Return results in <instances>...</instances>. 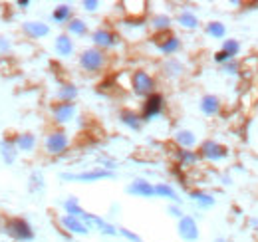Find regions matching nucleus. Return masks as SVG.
I'll use <instances>...</instances> for the list:
<instances>
[{"mask_svg": "<svg viewBox=\"0 0 258 242\" xmlns=\"http://www.w3.org/2000/svg\"><path fill=\"white\" fill-rule=\"evenodd\" d=\"M197 151H199L203 161L213 163V165H221V163H225V161L230 159V149L226 145H223L221 141H217V139H205V141H201L199 147H197Z\"/></svg>", "mask_w": 258, "mask_h": 242, "instance_id": "1", "label": "nucleus"}, {"mask_svg": "<svg viewBox=\"0 0 258 242\" xmlns=\"http://www.w3.org/2000/svg\"><path fill=\"white\" fill-rule=\"evenodd\" d=\"M80 68L84 70V72H88V74H97V72H101L103 68H105V64H107V56H105V52L103 50H99V48H86L82 54H80Z\"/></svg>", "mask_w": 258, "mask_h": 242, "instance_id": "2", "label": "nucleus"}, {"mask_svg": "<svg viewBox=\"0 0 258 242\" xmlns=\"http://www.w3.org/2000/svg\"><path fill=\"white\" fill-rule=\"evenodd\" d=\"M131 90L139 97H149L155 93V78L145 70H135L131 74Z\"/></svg>", "mask_w": 258, "mask_h": 242, "instance_id": "3", "label": "nucleus"}, {"mask_svg": "<svg viewBox=\"0 0 258 242\" xmlns=\"http://www.w3.org/2000/svg\"><path fill=\"white\" fill-rule=\"evenodd\" d=\"M165 109V97L161 93H151L149 97H145L143 105H141V117L143 121H153L155 117H159Z\"/></svg>", "mask_w": 258, "mask_h": 242, "instance_id": "4", "label": "nucleus"}, {"mask_svg": "<svg viewBox=\"0 0 258 242\" xmlns=\"http://www.w3.org/2000/svg\"><path fill=\"white\" fill-rule=\"evenodd\" d=\"M177 230H179V236L185 242H197L201 236V230H199V222L197 218L191 214H185L183 218H179L177 222Z\"/></svg>", "mask_w": 258, "mask_h": 242, "instance_id": "5", "label": "nucleus"}, {"mask_svg": "<svg viewBox=\"0 0 258 242\" xmlns=\"http://www.w3.org/2000/svg\"><path fill=\"white\" fill-rule=\"evenodd\" d=\"M68 147H70V137L64 131H52L44 141V149L50 155H62L68 151Z\"/></svg>", "mask_w": 258, "mask_h": 242, "instance_id": "6", "label": "nucleus"}, {"mask_svg": "<svg viewBox=\"0 0 258 242\" xmlns=\"http://www.w3.org/2000/svg\"><path fill=\"white\" fill-rule=\"evenodd\" d=\"M199 111L205 117H217L223 111V99L219 95H215V93H205L199 99Z\"/></svg>", "mask_w": 258, "mask_h": 242, "instance_id": "7", "label": "nucleus"}, {"mask_svg": "<svg viewBox=\"0 0 258 242\" xmlns=\"http://www.w3.org/2000/svg\"><path fill=\"white\" fill-rule=\"evenodd\" d=\"M155 44H157V50L161 52L163 56H167V58L175 56V54L181 50V46H183V44H181V38L175 36V34H171V32H167V34H157Z\"/></svg>", "mask_w": 258, "mask_h": 242, "instance_id": "8", "label": "nucleus"}, {"mask_svg": "<svg viewBox=\"0 0 258 242\" xmlns=\"http://www.w3.org/2000/svg\"><path fill=\"white\" fill-rule=\"evenodd\" d=\"M113 173L99 167V169H90V171H82V173H72L68 175L66 173L64 179L66 181H78V183H94V181H101V179H111Z\"/></svg>", "mask_w": 258, "mask_h": 242, "instance_id": "9", "label": "nucleus"}, {"mask_svg": "<svg viewBox=\"0 0 258 242\" xmlns=\"http://www.w3.org/2000/svg\"><path fill=\"white\" fill-rule=\"evenodd\" d=\"M92 42H94L96 48L105 52V50H111V48H115L119 44V36L113 30H109V28H97L92 34Z\"/></svg>", "mask_w": 258, "mask_h": 242, "instance_id": "10", "label": "nucleus"}, {"mask_svg": "<svg viewBox=\"0 0 258 242\" xmlns=\"http://www.w3.org/2000/svg\"><path fill=\"white\" fill-rule=\"evenodd\" d=\"M52 117L56 123L64 125L76 117V103H68V101H58L52 105Z\"/></svg>", "mask_w": 258, "mask_h": 242, "instance_id": "11", "label": "nucleus"}, {"mask_svg": "<svg viewBox=\"0 0 258 242\" xmlns=\"http://www.w3.org/2000/svg\"><path fill=\"white\" fill-rule=\"evenodd\" d=\"M177 24L183 28V30L187 32H195L201 28V18H199V14L195 12L193 8H183L181 12H179V16H177Z\"/></svg>", "mask_w": 258, "mask_h": 242, "instance_id": "12", "label": "nucleus"}, {"mask_svg": "<svg viewBox=\"0 0 258 242\" xmlns=\"http://www.w3.org/2000/svg\"><path fill=\"white\" fill-rule=\"evenodd\" d=\"M189 199L193 201L201 211H209V209H213V207L217 205L215 195L209 193V191H203V189H195V191H191V193H189Z\"/></svg>", "mask_w": 258, "mask_h": 242, "instance_id": "13", "label": "nucleus"}, {"mask_svg": "<svg viewBox=\"0 0 258 242\" xmlns=\"http://www.w3.org/2000/svg\"><path fill=\"white\" fill-rule=\"evenodd\" d=\"M173 141L177 143V149H197V135L191 129H177L173 135Z\"/></svg>", "mask_w": 258, "mask_h": 242, "instance_id": "14", "label": "nucleus"}, {"mask_svg": "<svg viewBox=\"0 0 258 242\" xmlns=\"http://www.w3.org/2000/svg\"><path fill=\"white\" fill-rule=\"evenodd\" d=\"M129 195H135V197H143V199H149V197H155V185L145 179H135L127 187Z\"/></svg>", "mask_w": 258, "mask_h": 242, "instance_id": "15", "label": "nucleus"}, {"mask_svg": "<svg viewBox=\"0 0 258 242\" xmlns=\"http://www.w3.org/2000/svg\"><path fill=\"white\" fill-rule=\"evenodd\" d=\"M8 230L18 238V240H32L34 232H32V226L22 220V218H14L10 224H8Z\"/></svg>", "mask_w": 258, "mask_h": 242, "instance_id": "16", "label": "nucleus"}, {"mask_svg": "<svg viewBox=\"0 0 258 242\" xmlns=\"http://www.w3.org/2000/svg\"><path fill=\"white\" fill-rule=\"evenodd\" d=\"M60 222H62V226H64L66 230L72 232V234H88V232H90V226H88L82 218H78V216L64 214V216L60 218Z\"/></svg>", "mask_w": 258, "mask_h": 242, "instance_id": "17", "label": "nucleus"}, {"mask_svg": "<svg viewBox=\"0 0 258 242\" xmlns=\"http://www.w3.org/2000/svg\"><path fill=\"white\" fill-rule=\"evenodd\" d=\"M205 34L211 38V40H226L228 38V28L223 20H209L205 26H203Z\"/></svg>", "mask_w": 258, "mask_h": 242, "instance_id": "18", "label": "nucleus"}, {"mask_svg": "<svg viewBox=\"0 0 258 242\" xmlns=\"http://www.w3.org/2000/svg\"><path fill=\"white\" fill-rule=\"evenodd\" d=\"M173 157H175L177 165L183 167V169L195 167V165L201 161V155H199L197 149H177V151L173 153Z\"/></svg>", "mask_w": 258, "mask_h": 242, "instance_id": "19", "label": "nucleus"}, {"mask_svg": "<svg viewBox=\"0 0 258 242\" xmlns=\"http://www.w3.org/2000/svg\"><path fill=\"white\" fill-rule=\"evenodd\" d=\"M74 40H72V36H68V34H60L58 38H56V42H54V50H56V54L60 56V58H70L72 54H74Z\"/></svg>", "mask_w": 258, "mask_h": 242, "instance_id": "20", "label": "nucleus"}, {"mask_svg": "<svg viewBox=\"0 0 258 242\" xmlns=\"http://www.w3.org/2000/svg\"><path fill=\"white\" fill-rule=\"evenodd\" d=\"M119 121H121L127 129H131V131H139L141 125H143L141 113H137V111H133V109H123V111H119Z\"/></svg>", "mask_w": 258, "mask_h": 242, "instance_id": "21", "label": "nucleus"}, {"mask_svg": "<svg viewBox=\"0 0 258 242\" xmlns=\"http://www.w3.org/2000/svg\"><path fill=\"white\" fill-rule=\"evenodd\" d=\"M221 50L225 52L230 60H238V56H240V52H242V44H240V40H238V38L228 36L226 40L221 42Z\"/></svg>", "mask_w": 258, "mask_h": 242, "instance_id": "22", "label": "nucleus"}, {"mask_svg": "<svg viewBox=\"0 0 258 242\" xmlns=\"http://www.w3.org/2000/svg\"><path fill=\"white\" fill-rule=\"evenodd\" d=\"M52 20L56 22V24H70L72 20H74V8L70 6V4H60V6H56L54 8V12H52Z\"/></svg>", "mask_w": 258, "mask_h": 242, "instance_id": "23", "label": "nucleus"}, {"mask_svg": "<svg viewBox=\"0 0 258 242\" xmlns=\"http://www.w3.org/2000/svg\"><path fill=\"white\" fill-rule=\"evenodd\" d=\"M149 26L157 32V34H167V32H171L173 20H171V16H167V14H155V16H151Z\"/></svg>", "mask_w": 258, "mask_h": 242, "instance_id": "24", "label": "nucleus"}, {"mask_svg": "<svg viewBox=\"0 0 258 242\" xmlns=\"http://www.w3.org/2000/svg\"><path fill=\"white\" fill-rule=\"evenodd\" d=\"M155 197H159V199H167V201H171V203H177V205H179V195H177V191L173 189V185H171V183H157V185H155Z\"/></svg>", "mask_w": 258, "mask_h": 242, "instance_id": "25", "label": "nucleus"}, {"mask_svg": "<svg viewBox=\"0 0 258 242\" xmlns=\"http://www.w3.org/2000/svg\"><path fill=\"white\" fill-rule=\"evenodd\" d=\"M24 32L30 38H46L50 34V26L44 22H26L24 24Z\"/></svg>", "mask_w": 258, "mask_h": 242, "instance_id": "26", "label": "nucleus"}, {"mask_svg": "<svg viewBox=\"0 0 258 242\" xmlns=\"http://www.w3.org/2000/svg\"><path fill=\"white\" fill-rule=\"evenodd\" d=\"M163 70H165V76L167 78H179L185 72V66L181 64V60H177V58H169V60L165 62Z\"/></svg>", "mask_w": 258, "mask_h": 242, "instance_id": "27", "label": "nucleus"}, {"mask_svg": "<svg viewBox=\"0 0 258 242\" xmlns=\"http://www.w3.org/2000/svg\"><path fill=\"white\" fill-rule=\"evenodd\" d=\"M64 209H66V214H70V216H78V218H84V216H86V211L80 207V203H78L76 197H70V199L66 201Z\"/></svg>", "mask_w": 258, "mask_h": 242, "instance_id": "28", "label": "nucleus"}, {"mask_svg": "<svg viewBox=\"0 0 258 242\" xmlns=\"http://www.w3.org/2000/svg\"><path fill=\"white\" fill-rule=\"evenodd\" d=\"M78 97V88L74 84H64L60 91H58V99L60 101H68V103H74V99Z\"/></svg>", "mask_w": 258, "mask_h": 242, "instance_id": "29", "label": "nucleus"}, {"mask_svg": "<svg viewBox=\"0 0 258 242\" xmlns=\"http://www.w3.org/2000/svg\"><path fill=\"white\" fill-rule=\"evenodd\" d=\"M66 28H68V36H86L88 34V24L80 18H74Z\"/></svg>", "mask_w": 258, "mask_h": 242, "instance_id": "30", "label": "nucleus"}, {"mask_svg": "<svg viewBox=\"0 0 258 242\" xmlns=\"http://www.w3.org/2000/svg\"><path fill=\"white\" fill-rule=\"evenodd\" d=\"M16 145H18L20 151H34V147H36V137H34L32 133H22V135L16 139Z\"/></svg>", "mask_w": 258, "mask_h": 242, "instance_id": "31", "label": "nucleus"}, {"mask_svg": "<svg viewBox=\"0 0 258 242\" xmlns=\"http://www.w3.org/2000/svg\"><path fill=\"white\" fill-rule=\"evenodd\" d=\"M221 70H223V74H225V76H232V78H236V76H240V74H242V62L230 60L228 64H225Z\"/></svg>", "mask_w": 258, "mask_h": 242, "instance_id": "32", "label": "nucleus"}, {"mask_svg": "<svg viewBox=\"0 0 258 242\" xmlns=\"http://www.w3.org/2000/svg\"><path fill=\"white\" fill-rule=\"evenodd\" d=\"M213 62H215L217 66H221V68H223L225 64H228V62H230V58L226 56V54L223 52V50H217V52L213 54Z\"/></svg>", "mask_w": 258, "mask_h": 242, "instance_id": "33", "label": "nucleus"}, {"mask_svg": "<svg viewBox=\"0 0 258 242\" xmlns=\"http://www.w3.org/2000/svg\"><path fill=\"white\" fill-rule=\"evenodd\" d=\"M167 212H169V214H171V216H173V218H177V220H179V218H183V216H185V214H183V211H181V207H179V205H177V203H173V205H171V207H169V209H167Z\"/></svg>", "mask_w": 258, "mask_h": 242, "instance_id": "34", "label": "nucleus"}, {"mask_svg": "<svg viewBox=\"0 0 258 242\" xmlns=\"http://www.w3.org/2000/svg\"><path fill=\"white\" fill-rule=\"evenodd\" d=\"M119 234H121V236H125V238H127V240H131V242H141V238H139L135 232L127 230V228H119Z\"/></svg>", "mask_w": 258, "mask_h": 242, "instance_id": "35", "label": "nucleus"}, {"mask_svg": "<svg viewBox=\"0 0 258 242\" xmlns=\"http://www.w3.org/2000/svg\"><path fill=\"white\" fill-rule=\"evenodd\" d=\"M82 6H84V10H88V12H96L97 8H99V2H97V0H86V2H82Z\"/></svg>", "mask_w": 258, "mask_h": 242, "instance_id": "36", "label": "nucleus"}, {"mask_svg": "<svg viewBox=\"0 0 258 242\" xmlns=\"http://www.w3.org/2000/svg\"><path fill=\"white\" fill-rule=\"evenodd\" d=\"M221 185H225V187H230V185H232V171L221 173Z\"/></svg>", "mask_w": 258, "mask_h": 242, "instance_id": "37", "label": "nucleus"}, {"mask_svg": "<svg viewBox=\"0 0 258 242\" xmlns=\"http://www.w3.org/2000/svg\"><path fill=\"white\" fill-rule=\"evenodd\" d=\"M248 228L258 232V216H250V218H248Z\"/></svg>", "mask_w": 258, "mask_h": 242, "instance_id": "38", "label": "nucleus"}, {"mask_svg": "<svg viewBox=\"0 0 258 242\" xmlns=\"http://www.w3.org/2000/svg\"><path fill=\"white\" fill-rule=\"evenodd\" d=\"M232 214H234V218H242V209L240 207H232Z\"/></svg>", "mask_w": 258, "mask_h": 242, "instance_id": "39", "label": "nucleus"}, {"mask_svg": "<svg viewBox=\"0 0 258 242\" xmlns=\"http://www.w3.org/2000/svg\"><path fill=\"white\" fill-rule=\"evenodd\" d=\"M213 242H230V240H228L226 236H217V238H215Z\"/></svg>", "mask_w": 258, "mask_h": 242, "instance_id": "40", "label": "nucleus"}, {"mask_svg": "<svg viewBox=\"0 0 258 242\" xmlns=\"http://www.w3.org/2000/svg\"><path fill=\"white\" fill-rule=\"evenodd\" d=\"M232 169H234V171H238V173H244V169H242V165H238V163H236V165H234Z\"/></svg>", "mask_w": 258, "mask_h": 242, "instance_id": "41", "label": "nucleus"}]
</instances>
